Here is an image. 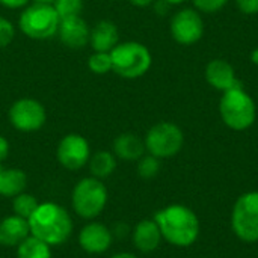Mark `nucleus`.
I'll use <instances>...</instances> for the list:
<instances>
[{
  "label": "nucleus",
  "instance_id": "nucleus-1",
  "mask_svg": "<svg viewBox=\"0 0 258 258\" xmlns=\"http://www.w3.org/2000/svg\"><path fill=\"white\" fill-rule=\"evenodd\" d=\"M27 221L30 236L45 242L50 246H59L65 243L74 230L70 212L53 201L39 203Z\"/></svg>",
  "mask_w": 258,
  "mask_h": 258
},
{
  "label": "nucleus",
  "instance_id": "nucleus-2",
  "mask_svg": "<svg viewBox=\"0 0 258 258\" xmlns=\"http://www.w3.org/2000/svg\"><path fill=\"white\" fill-rule=\"evenodd\" d=\"M162 237L175 246L192 245L200 234V221L197 215L180 204H174L159 210L154 215Z\"/></svg>",
  "mask_w": 258,
  "mask_h": 258
},
{
  "label": "nucleus",
  "instance_id": "nucleus-3",
  "mask_svg": "<svg viewBox=\"0 0 258 258\" xmlns=\"http://www.w3.org/2000/svg\"><path fill=\"white\" fill-rule=\"evenodd\" d=\"M109 200L107 187L103 180L95 177H85L73 189L71 194V206L74 213L82 218L92 221L104 210Z\"/></svg>",
  "mask_w": 258,
  "mask_h": 258
},
{
  "label": "nucleus",
  "instance_id": "nucleus-4",
  "mask_svg": "<svg viewBox=\"0 0 258 258\" xmlns=\"http://www.w3.org/2000/svg\"><path fill=\"white\" fill-rule=\"evenodd\" d=\"M112 71L124 79H138L151 68V53L147 45L135 41L121 42L112 51Z\"/></svg>",
  "mask_w": 258,
  "mask_h": 258
},
{
  "label": "nucleus",
  "instance_id": "nucleus-5",
  "mask_svg": "<svg viewBox=\"0 0 258 258\" xmlns=\"http://www.w3.org/2000/svg\"><path fill=\"white\" fill-rule=\"evenodd\" d=\"M219 113L225 125L236 132L249 128L257 116L255 103L243 88L224 92L219 101Z\"/></svg>",
  "mask_w": 258,
  "mask_h": 258
},
{
  "label": "nucleus",
  "instance_id": "nucleus-6",
  "mask_svg": "<svg viewBox=\"0 0 258 258\" xmlns=\"http://www.w3.org/2000/svg\"><path fill=\"white\" fill-rule=\"evenodd\" d=\"M60 18L56 14L53 5L33 3L27 6L18 20L20 30L30 39H50L57 35Z\"/></svg>",
  "mask_w": 258,
  "mask_h": 258
},
{
  "label": "nucleus",
  "instance_id": "nucleus-7",
  "mask_svg": "<svg viewBox=\"0 0 258 258\" xmlns=\"http://www.w3.org/2000/svg\"><path fill=\"white\" fill-rule=\"evenodd\" d=\"M145 150L157 157V159H168L175 156L184 142L183 132L174 122H159L153 125L147 136H145Z\"/></svg>",
  "mask_w": 258,
  "mask_h": 258
},
{
  "label": "nucleus",
  "instance_id": "nucleus-8",
  "mask_svg": "<svg viewBox=\"0 0 258 258\" xmlns=\"http://www.w3.org/2000/svg\"><path fill=\"white\" fill-rule=\"evenodd\" d=\"M234 234L243 242H258V192L242 195L231 215Z\"/></svg>",
  "mask_w": 258,
  "mask_h": 258
},
{
  "label": "nucleus",
  "instance_id": "nucleus-9",
  "mask_svg": "<svg viewBox=\"0 0 258 258\" xmlns=\"http://www.w3.org/2000/svg\"><path fill=\"white\" fill-rule=\"evenodd\" d=\"M9 122L18 132L30 133L44 127L47 121L45 107L33 98L17 100L8 112Z\"/></svg>",
  "mask_w": 258,
  "mask_h": 258
},
{
  "label": "nucleus",
  "instance_id": "nucleus-10",
  "mask_svg": "<svg viewBox=\"0 0 258 258\" xmlns=\"http://www.w3.org/2000/svg\"><path fill=\"white\" fill-rule=\"evenodd\" d=\"M57 162L70 171L82 169L91 157V147L89 142L77 133H70L63 136L56 148Z\"/></svg>",
  "mask_w": 258,
  "mask_h": 258
},
{
  "label": "nucleus",
  "instance_id": "nucleus-11",
  "mask_svg": "<svg viewBox=\"0 0 258 258\" xmlns=\"http://www.w3.org/2000/svg\"><path fill=\"white\" fill-rule=\"evenodd\" d=\"M204 23L197 9L178 11L171 20V35L181 45H192L203 38Z\"/></svg>",
  "mask_w": 258,
  "mask_h": 258
},
{
  "label": "nucleus",
  "instance_id": "nucleus-12",
  "mask_svg": "<svg viewBox=\"0 0 258 258\" xmlns=\"http://www.w3.org/2000/svg\"><path fill=\"white\" fill-rule=\"evenodd\" d=\"M113 240V234L110 228L101 222L91 221L85 227H82L77 242L79 246L88 254H103L106 252Z\"/></svg>",
  "mask_w": 258,
  "mask_h": 258
},
{
  "label": "nucleus",
  "instance_id": "nucleus-13",
  "mask_svg": "<svg viewBox=\"0 0 258 258\" xmlns=\"http://www.w3.org/2000/svg\"><path fill=\"white\" fill-rule=\"evenodd\" d=\"M206 80L218 91L227 92L236 88H243L231 63L224 59H213L206 67Z\"/></svg>",
  "mask_w": 258,
  "mask_h": 258
},
{
  "label": "nucleus",
  "instance_id": "nucleus-14",
  "mask_svg": "<svg viewBox=\"0 0 258 258\" xmlns=\"http://www.w3.org/2000/svg\"><path fill=\"white\" fill-rule=\"evenodd\" d=\"M57 35L62 44H65L68 48L79 50V48H83L89 42L91 29L88 27L82 15H79V17L60 20Z\"/></svg>",
  "mask_w": 258,
  "mask_h": 258
},
{
  "label": "nucleus",
  "instance_id": "nucleus-15",
  "mask_svg": "<svg viewBox=\"0 0 258 258\" xmlns=\"http://www.w3.org/2000/svg\"><path fill=\"white\" fill-rule=\"evenodd\" d=\"M29 236L30 228L27 219L11 215L0 221V246L17 248Z\"/></svg>",
  "mask_w": 258,
  "mask_h": 258
},
{
  "label": "nucleus",
  "instance_id": "nucleus-16",
  "mask_svg": "<svg viewBox=\"0 0 258 258\" xmlns=\"http://www.w3.org/2000/svg\"><path fill=\"white\" fill-rule=\"evenodd\" d=\"M89 44L94 51L110 53L119 44V32L113 21L101 20L92 29L89 35Z\"/></svg>",
  "mask_w": 258,
  "mask_h": 258
},
{
  "label": "nucleus",
  "instance_id": "nucleus-17",
  "mask_svg": "<svg viewBox=\"0 0 258 258\" xmlns=\"http://www.w3.org/2000/svg\"><path fill=\"white\" fill-rule=\"evenodd\" d=\"M162 233L159 230V225L153 219H144L141 221L133 231V243L141 252H153L159 248L162 242Z\"/></svg>",
  "mask_w": 258,
  "mask_h": 258
},
{
  "label": "nucleus",
  "instance_id": "nucleus-18",
  "mask_svg": "<svg viewBox=\"0 0 258 258\" xmlns=\"http://www.w3.org/2000/svg\"><path fill=\"white\" fill-rule=\"evenodd\" d=\"M113 153L121 160H139L145 153V142L133 133H122L113 142Z\"/></svg>",
  "mask_w": 258,
  "mask_h": 258
},
{
  "label": "nucleus",
  "instance_id": "nucleus-19",
  "mask_svg": "<svg viewBox=\"0 0 258 258\" xmlns=\"http://www.w3.org/2000/svg\"><path fill=\"white\" fill-rule=\"evenodd\" d=\"M27 184V175L18 168H5L0 163V195L5 198H14L24 192Z\"/></svg>",
  "mask_w": 258,
  "mask_h": 258
},
{
  "label": "nucleus",
  "instance_id": "nucleus-20",
  "mask_svg": "<svg viewBox=\"0 0 258 258\" xmlns=\"http://www.w3.org/2000/svg\"><path fill=\"white\" fill-rule=\"evenodd\" d=\"M88 163H89L91 175L98 180H104L110 177L116 169V159L109 151H97L89 157Z\"/></svg>",
  "mask_w": 258,
  "mask_h": 258
},
{
  "label": "nucleus",
  "instance_id": "nucleus-21",
  "mask_svg": "<svg viewBox=\"0 0 258 258\" xmlns=\"http://www.w3.org/2000/svg\"><path fill=\"white\" fill-rule=\"evenodd\" d=\"M17 258H51V246L29 236L17 246Z\"/></svg>",
  "mask_w": 258,
  "mask_h": 258
},
{
  "label": "nucleus",
  "instance_id": "nucleus-22",
  "mask_svg": "<svg viewBox=\"0 0 258 258\" xmlns=\"http://www.w3.org/2000/svg\"><path fill=\"white\" fill-rule=\"evenodd\" d=\"M38 206H39V203H38L36 197H33L32 194L21 192V194H18L17 197L12 198L14 215L20 216V218H24V219H29L32 216V213L36 210Z\"/></svg>",
  "mask_w": 258,
  "mask_h": 258
},
{
  "label": "nucleus",
  "instance_id": "nucleus-23",
  "mask_svg": "<svg viewBox=\"0 0 258 258\" xmlns=\"http://www.w3.org/2000/svg\"><path fill=\"white\" fill-rule=\"evenodd\" d=\"M53 8L60 20L79 17L83 11V0H54Z\"/></svg>",
  "mask_w": 258,
  "mask_h": 258
},
{
  "label": "nucleus",
  "instance_id": "nucleus-24",
  "mask_svg": "<svg viewBox=\"0 0 258 258\" xmlns=\"http://www.w3.org/2000/svg\"><path fill=\"white\" fill-rule=\"evenodd\" d=\"M88 67L94 74L103 76L112 71V57L106 51H94L88 59Z\"/></svg>",
  "mask_w": 258,
  "mask_h": 258
},
{
  "label": "nucleus",
  "instance_id": "nucleus-25",
  "mask_svg": "<svg viewBox=\"0 0 258 258\" xmlns=\"http://www.w3.org/2000/svg\"><path fill=\"white\" fill-rule=\"evenodd\" d=\"M138 174L145 178V180H150V178H154L159 171H160V162L157 157L148 154V156H142L139 160H138Z\"/></svg>",
  "mask_w": 258,
  "mask_h": 258
},
{
  "label": "nucleus",
  "instance_id": "nucleus-26",
  "mask_svg": "<svg viewBox=\"0 0 258 258\" xmlns=\"http://www.w3.org/2000/svg\"><path fill=\"white\" fill-rule=\"evenodd\" d=\"M228 0H194V6L198 12L204 14H213L221 11Z\"/></svg>",
  "mask_w": 258,
  "mask_h": 258
},
{
  "label": "nucleus",
  "instance_id": "nucleus-27",
  "mask_svg": "<svg viewBox=\"0 0 258 258\" xmlns=\"http://www.w3.org/2000/svg\"><path fill=\"white\" fill-rule=\"evenodd\" d=\"M14 36H15L14 24L8 18L0 17V48L9 45L14 41Z\"/></svg>",
  "mask_w": 258,
  "mask_h": 258
},
{
  "label": "nucleus",
  "instance_id": "nucleus-28",
  "mask_svg": "<svg viewBox=\"0 0 258 258\" xmlns=\"http://www.w3.org/2000/svg\"><path fill=\"white\" fill-rule=\"evenodd\" d=\"M236 5L239 11L246 15L258 14V0H236Z\"/></svg>",
  "mask_w": 258,
  "mask_h": 258
},
{
  "label": "nucleus",
  "instance_id": "nucleus-29",
  "mask_svg": "<svg viewBox=\"0 0 258 258\" xmlns=\"http://www.w3.org/2000/svg\"><path fill=\"white\" fill-rule=\"evenodd\" d=\"M154 11L159 14V15H166L169 8L172 6L171 3H168L166 0H154Z\"/></svg>",
  "mask_w": 258,
  "mask_h": 258
},
{
  "label": "nucleus",
  "instance_id": "nucleus-30",
  "mask_svg": "<svg viewBox=\"0 0 258 258\" xmlns=\"http://www.w3.org/2000/svg\"><path fill=\"white\" fill-rule=\"evenodd\" d=\"M30 0H0V5L9 8V9H18V8H24Z\"/></svg>",
  "mask_w": 258,
  "mask_h": 258
},
{
  "label": "nucleus",
  "instance_id": "nucleus-31",
  "mask_svg": "<svg viewBox=\"0 0 258 258\" xmlns=\"http://www.w3.org/2000/svg\"><path fill=\"white\" fill-rule=\"evenodd\" d=\"M8 154H9V142L6 141V138L0 135V163L6 160Z\"/></svg>",
  "mask_w": 258,
  "mask_h": 258
},
{
  "label": "nucleus",
  "instance_id": "nucleus-32",
  "mask_svg": "<svg viewBox=\"0 0 258 258\" xmlns=\"http://www.w3.org/2000/svg\"><path fill=\"white\" fill-rule=\"evenodd\" d=\"M130 3L135 5V6H138V8H147V6L153 5L154 0H130Z\"/></svg>",
  "mask_w": 258,
  "mask_h": 258
},
{
  "label": "nucleus",
  "instance_id": "nucleus-33",
  "mask_svg": "<svg viewBox=\"0 0 258 258\" xmlns=\"http://www.w3.org/2000/svg\"><path fill=\"white\" fill-rule=\"evenodd\" d=\"M110 258H138L135 254H130V252H118L115 255H112Z\"/></svg>",
  "mask_w": 258,
  "mask_h": 258
},
{
  "label": "nucleus",
  "instance_id": "nucleus-34",
  "mask_svg": "<svg viewBox=\"0 0 258 258\" xmlns=\"http://www.w3.org/2000/svg\"><path fill=\"white\" fill-rule=\"evenodd\" d=\"M251 59H252V62H254V63H255V65L258 67V47L255 48V50H254V51H252V54H251Z\"/></svg>",
  "mask_w": 258,
  "mask_h": 258
},
{
  "label": "nucleus",
  "instance_id": "nucleus-35",
  "mask_svg": "<svg viewBox=\"0 0 258 258\" xmlns=\"http://www.w3.org/2000/svg\"><path fill=\"white\" fill-rule=\"evenodd\" d=\"M33 3H39V5H53L54 0H32Z\"/></svg>",
  "mask_w": 258,
  "mask_h": 258
},
{
  "label": "nucleus",
  "instance_id": "nucleus-36",
  "mask_svg": "<svg viewBox=\"0 0 258 258\" xmlns=\"http://www.w3.org/2000/svg\"><path fill=\"white\" fill-rule=\"evenodd\" d=\"M168 3H171V5H180V3H183L184 0H166Z\"/></svg>",
  "mask_w": 258,
  "mask_h": 258
}]
</instances>
